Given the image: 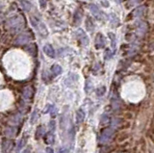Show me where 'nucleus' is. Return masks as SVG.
I'll use <instances>...</instances> for the list:
<instances>
[{
  "label": "nucleus",
  "mask_w": 154,
  "mask_h": 153,
  "mask_svg": "<svg viewBox=\"0 0 154 153\" xmlns=\"http://www.w3.org/2000/svg\"><path fill=\"white\" fill-rule=\"evenodd\" d=\"M91 89H93V83H91L90 79H88L86 81V84H85V92H86V94H90Z\"/></svg>",
  "instance_id": "nucleus-21"
},
{
  "label": "nucleus",
  "mask_w": 154,
  "mask_h": 153,
  "mask_svg": "<svg viewBox=\"0 0 154 153\" xmlns=\"http://www.w3.org/2000/svg\"><path fill=\"white\" fill-rule=\"evenodd\" d=\"M114 55V53L110 50V49H106L105 50V54H104V59L105 60H109L112 58V56Z\"/></svg>",
  "instance_id": "nucleus-30"
},
{
  "label": "nucleus",
  "mask_w": 154,
  "mask_h": 153,
  "mask_svg": "<svg viewBox=\"0 0 154 153\" xmlns=\"http://www.w3.org/2000/svg\"><path fill=\"white\" fill-rule=\"evenodd\" d=\"M45 132V128L44 125H39L37 127V130H36V134H35V139L36 140H40L42 138V136L44 135Z\"/></svg>",
  "instance_id": "nucleus-13"
},
{
  "label": "nucleus",
  "mask_w": 154,
  "mask_h": 153,
  "mask_svg": "<svg viewBox=\"0 0 154 153\" xmlns=\"http://www.w3.org/2000/svg\"><path fill=\"white\" fill-rule=\"evenodd\" d=\"M137 26H138V32L140 33V35H143L146 32V30H147V26L146 24L143 21H140L137 23Z\"/></svg>",
  "instance_id": "nucleus-17"
},
{
  "label": "nucleus",
  "mask_w": 154,
  "mask_h": 153,
  "mask_svg": "<svg viewBox=\"0 0 154 153\" xmlns=\"http://www.w3.org/2000/svg\"><path fill=\"white\" fill-rule=\"evenodd\" d=\"M13 147H14V142L12 140H5L2 142V151L3 153H9L12 151Z\"/></svg>",
  "instance_id": "nucleus-6"
},
{
  "label": "nucleus",
  "mask_w": 154,
  "mask_h": 153,
  "mask_svg": "<svg viewBox=\"0 0 154 153\" xmlns=\"http://www.w3.org/2000/svg\"><path fill=\"white\" fill-rule=\"evenodd\" d=\"M22 153H31V148H26V149H24V150L22 151Z\"/></svg>",
  "instance_id": "nucleus-38"
},
{
  "label": "nucleus",
  "mask_w": 154,
  "mask_h": 153,
  "mask_svg": "<svg viewBox=\"0 0 154 153\" xmlns=\"http://www.w3.org/2000/svg\"><path fill=\"white\" fill-rule=\"evenodd\" d=\"M50 107H51V105H46V108H45V110H44V113L45 114V113H48L49 112V110H50Z\"/></svg>",
  "instance_id": "nucleus-36"
},
{
  "label": "nucleus",
  "mask_w": 154,
  "mask_h": 153,
  "mask_svg": "<svg viewBox=\"0 0 154 153\" xmlns=\"http://www.w3.org/2000/svg\"><path fill=\"white\" fill-rule=\"evenodd\" d=\"M100 122H101V124H106L108 123V122H110V118L108 117L107 115H102V117H101L100 118Z\"/></svg>",
  "instance_id": "nucleus-29"
},
{
  "label": "nucleus",
  "mask_w": 154,
  "mask_h": 153,
  "mask_svg": "<svg viewBox=\"0 0 154 153\" xmlns=\"http://www.w3.org/2000/svg\"><path fill=\"white\" fill-rule=\"evenodd\" d=\"M38 119H39V113H38L37 110H35V111L33 112L32 117H31V123H32V124L36 123Z\"/></svg>",
  "instance_id": "nucleus-24"
},
{
  "label": "nucleus",
  "mask_w": 154,
  "mask_h": 153,
  "mask_svg": "<svg viewBox=\"0 0 154 153\" xmlns=\"http://www.w3.org/2000/svg\"><path fill=\"white\" fill-rule=\"evenodd\" d=\"M90 10L91 12V14H93L97 19H102V13L100 12V10L98 9V7L96 5H94V4H91L90 5Z\"/></svg>",
  "instance_id": "nucleus-9"
},
{
  "label": "nucleus",
  "mask_w": 154,
  "mask_h": 153,
  "mask_svg": "<svg viewBox=\"0 0 154 153\" xmlns=\"http://www.w3.org/2000/svg\"><path fill=\"white\" fill-rule=\"evenodd\" d=\"M32 39V35L29 34V33H22V34L18 35L16 37L15 44L16 45H24V44H28L30 42Z\"/></svg>",
  "instance_id": "nucleus-3"
},
{
  "label": "nucleus",
  "mask_w": 154,
  "mask_h": 153,
  "mask_svg": "<svg viewBox=\"0 0 154 153\" xmlns=\"http://www.w3.org/2000/svg\"><path fill=\"white\" fill-rule=\"evenodd\" d=\"M25 49L30 53V55L34 56V57L36 56V54H37V51H38V48L35 44H28L27 45H26Z\"/></svg>",
  "instance_id": "nucleus-14"
},
{
  "label": "nucleus",
  "mask_w": 154,
  "mask_h": 153,
  "mask_svg": "<svg viewBox=\"0 0 154 153\" xmlns=\"http://www.w3.org/2000/svg\"><path fill=\"white\" fill-rule=\"evenodd\" d=\"M40 4H41V8L44 9L45 6H46V1H40Z\"/></svg>",
  "instance_id": "nucleus-35"
},
{
  "label": "nucleus",
  "mask_w": 154,
  "mask_h": 153,
  "mask_svg": "<svg viewBox=\"0 0 154 153\" xmlns=\"http://www.w3.org/2000/svg\"><path fill=\"white\" fill-rule=\"evenodd\" d=\"M20 5L22 6V9L24 10V11H27L29 12L31 10V2L29 1H20Z\"/></svg>",
  "instance_id": "nucleus-20"
},
{
  "label": "nucleus",
  "mask_w": 154,
  "mask_h": 153,
  "mask_svg": "<svg viewBox=\"0 0 154 153\" xmlns=\"http://www.w3.org/2000/svg\"><path fill=\"white\" fill-rule=\"evenodd\" d=\"M114 132H115V130L112 127L104 129V130L101 132L100 137H99L100 144H102V145L107 144V142H109L111 139H112L113 135H114Z\"/></svg>",
  "instance_id": "nucleus-2"
},
{
  "label": "nucleus",
  "mask_w": 154,
  "mask_h": 153,
  "mask_svg": "<svg viewBox=\"0 0 154 153\" xmlns=\"http://www.w3.org/2000/svg\"><path fill=\"white\" fill-rule=\"evenodd\" d=\"M145 12H146V6H139L134 11V16H137V18H140V16H143L145 15Z\"/></svg>",
  "instance_id": "nucleus-18"
},
{
  "label": "nucleus",
  "mask_w": 154,
  "mask_h": 153,
  "mask_svg": "<svg viewBox=\"0 0 154 153\" xmlns=\"http://www.w3.org/2000/svg\"><path fill=\"white\" fill-rule=\"evenodd\" d=\"M57 113H58V110L57 108L55 107L54 105H51L50 107V110H49V114H50V116L52 118H55L57 116Z\"/></svg>",
  "instance_id": "nucleus-27"
},
{
  "label": "nucleus",
  "mask_w": 154,
  "mask_h": 153,
  "mask_svg": "<svg viewBox=\"0 0 154 153\" xmlns=\"http://www.w3.org/2000/svg\"><path fill=\"white\" fill-rule=\"evenodd\" d=\"M100 4H101V5H103L105 8L109 7V2H108V1H101V2H100Z\"/></svg>",
  "instance_id": "nucleus-33"
},
{
  "label": "nucleus",
  "mask_w": 154,
  "mask_h": 153,
  "mask_svg": "<svg viewBox=\"0 0 154 153\" xmlns=\"http://www.w3.org/2000/svg\"><path fill=\"white\" fill-rule=\"evenodd\" d=\"M59 153H70V151H68V148L62 147V148H60V150H59Z\"/></svg>",
  "instance_id": "nucleus-32"
},
{
  "label": "nucleus",
  "mask_w": 154,
  "mask_h": 153,
  "mask_svg": "<svg viewBox=\"0 0 154 153\" xmlns=\"http://www.w3.org/2000/svg\"><path fill=\"white\" fill-rule=\"evenodd\" d=\"M63 69H62V66L59 65H53L51 66V73L53 74V76H58L60 75Z\"/></svg>",
  "instance_id": "nucleus-15"
},
{
  "label": "nucleus",
  "mask_w": 154,
  "mask_h": 153,
  "mask_svg": "<svg viewBox=\"0 0 154 153\" xmlns=\"http://www.w3.org/2000/svg\"><path fill=\"white\" fill-rule=\"evenodd\" d=\"M26 142H27V138L25 137V136H23L20 140L18 141V145H16V151H20L21 150V148H23L24 147V145H26Z\"/></svg>",
  "instance_id": "nucleus-19"
},
{
  "label": "nucleus",
  "mask_w": 154,
  "mask_h": 153,
  "mask_svg": "<svg viewBox=\"0 0 154 153\" xmlns=\"http://www.w3.org/2000/svg\"><path fill=\"white\" fill-rule=\"evenodd\" d=\"M105 92H106V88L104 87V86L99 87L96 90V95L97 96H102V95H104V94H105Z\"/></svg>",
  "instance_id": "nucleus-28"
},
{
  "label": "nucleus",
  "mask_w": 154,
  "mask_h": 153,
  "mask_svg": "<svg viewBox=\"0 0 154 153\" xmlns=\"http://www.w3.org/2000/svg\"><path fill=\"white\" fill-rule=\"evenodd\" d=\"M107 152H108V150H107V148H106V147L101 148V149H100V151H99V153H107Z\"/></svg>",
  "instance_id": "nucleus-37"
},
{
  "label": "nucleus",
  "mask_w": 154,
  "mask_h": 153,
  "mask_svg": "<svg viewBox=\"0 0 154 153\" xmlns=\"http://www.w3.org/2000/svg\"><path fill=\"white\" fill-rule=\"evenodd\" d=\"M108 36H109V38L111 39V45H112L113 49H115L116 48V35L114 33H109Z\"/></svg>",
  "instance_id": "nucleus-23"
},
{
  "label": "nucleus",
  "mask_w": 154,
  "mask_h": 153,
  "mask_svg": "<svg viewBox=\"0 0 154 153\" xmlns=\"http://www.w3.org/2000/svg\"><path fill=\"white\" fill-rule=\"evenodd\" d=\"M75 118H76V123L77 124H80V123H82V122L84 121V119H85V112H84L83 109H79L76 112V117H75Z\"/></svg>",
  "instance_id": "nucleus-12"
},
{
  "label": "nucleus",
  "mask_w": 154,
  "mask_h": 153,
  "mask_svg": "<svg viewBox=\"0 0 154 153\" xmlns=\"http://www.w3.org/2000/svg\"><path fill=\"white\" fill-rule=\"evenodd\" d=\"M49 129H50L51 132H53L55 130V128H56V122H55L54 121H51L50 122H49Z\"/></svg>",
  "instance_id": "nucleus-31"
},
{
  "label": "nucleus",
  "mask_w": 154,
  "mask_h": 153,
  "mask_svg": "<svg viewBox=\"0 0 154 153\" xmlns=\"http://www.w3.org/2000/svg\"><path fill=\"white\" fill-rule=\"evenodd\" d=\"M25 21L22 16H15V18H12L10 20L8 21V25L11 30H15V31H18V29H22V27L24 26Z\"/></svg>",
  "instance_id": "nucleus-1"
},
{
  "label": "nucleus",
  "mask_w": 154,
  "mask_h": 153,
  "mask_svg": "<svg viewBox=\"0 0 154 153\" xmlns=\"http://www.w3.org/2000/svg\"><path fill=\"white\" fill-rule=\"evenodd\" d=\"M44 142L46 145H53L55 142V134L53 132L49 131L44 136Z\"/></svg>",
  "instance_id": "nucleus-10"
},
{
  "label": "nucleus",
  "mask_w": 154,
  "mask_h": 153,
  "mask_svg": "<svg viewBox=\"0 0 154 153\" xmlns=\"http://www.w3.org/2000/svg\"><path fill=\"white\" fill-rule=\"evenodd\" d=\"M22 95H23V98L25 100H31L34 96V89H33L32 86H27L23 89V92H22Z\"/></svg>",
  "instance_id": "nucleus-4"
},
{
  "label": "nucleus",
  "mask_w": 154,
  "mask_h": 153,
  "mask_svg": "<svg viewBox=\"0 0 154 153\" xmlns=\"http://www.w3.org/2000/svg\"><path fill=\"white\" fill-rule=\"evenodd\" d=\"M94 44H96V49H101L105 46V38L102 34L98 33L96 37V41H94Z\"/></svg>",
  "instance_id": "nucleus-5"
},
{
  "label": "nucleus",
  "mask_w": 154,
  "mask_h": 153,
  "mask_svg": "<svg viewBox=\"0 0 154 153\" xmlns=\"http://www.w3.org/2000/svg\"><path fill=\"white\" fill-rule=\"evenodd\" d=\"M82 18H83V12H82L81 9H77L73 16V24L75 26L79 25L82 21Z\"/></svg>",
  "instance_id": "nucleus-7"
},
{
  "label": "nucleus",
  "mask_w": 154,
  "mask_h": 153,
  "mask_svg": "<svg viewBox=\"0 0 154 153\" xmlns=\"http://www.w3.org/2000/svg\"><path fill=\"white\" fill-rule=\"evenodd\" d=\"M79 36H80V39L82 42L83 45H87L88 44V37L83 31H79Z\"/></svg>",
  "instance_id": "nucleus-22"
},
{
  "label": "nucleus",
  "mask_w": 154,
  "mask_h": 153,
  "mask_svg": "<svg viewBox=\"0 0 154 153\" xmlns=\"http://www.w3.org/2000/svg\"><path fill=\"white\" fill-rule=\"evenodd\" d=\"M31 23H32V25L34 26V27H36V28H38V26H39V24L41 23V21H40V19L39 18H37V16H31Z\"/></svg>",
  "instance_id": "nucleus-26"
},
{
  "label": "nucleus",
  "mask_w": 154,
  "mask_h": 153,
  "mask_svg": "<svg viewBox=\"0 0 154 153\" xmlns=\"http://www.w3.org/2000/svg\"><path fill=\"white\" fill-rule=\"evenodd\" d=\"M16 134H18V130H16V128L15 126L8 127L5 130V135H6V137H8V138H14L16 136Z\"/></svg>",
  "instance_id": "nucleus-11"
},
{
  "label": "nucleus",
  "mask_w": 154,
  "mask_h": 153,
  "mask_svg": "<svg viewBox=\"0 0 154 153\" xmlns=\"http://www.w3.org/2000/svg\"><path fill=\"white\" fill-rule=\"evenodd\" d=\"M45 152H46V153H54V150L51 147H46V149H45Z\"/></svg>",
  "instance_id": "nucleus-34"
},
{
  "label": "nucleus",
  "mask_w": 154,
  "mask_h": 153,
  "mask_svg": "<svg viewBox=\"0 0 154 153\" xmlns=\"http://www.w3.org/2000/svg\"><path fill=\"white\" fill-rule=\"evenodd\" d=\"M86 29L88 30L89 32H93L94 29V23L93 21V19H91V16H88L87 19H86Z\"/></svg>",
  "instance_id": "nucleus-16"
},
{
  "label": "nucleus",
  "mask_w": 154,
  "mask_h": 153,
  "mask_svg": "<svg viewBox=\"0 0 154 153\" xmlns=\"http://www.w3.org/2000/svg\"><path fill=\"white\" fill-rule=\"evenodd\" d=\"M13 121L12 123H14V125L18 124L19 122L21 121V116L20 115H15L14 117L12 118V121Z\"/></svg>",
  "instance_id": "nucleus-25"
},
{
  "label": "nucleus",
  "mask_w": 154,
  "mask_h": 153,
  "mask_svg": "<svg viewBox=\"0 0 154 153\" xmlns=\"http://www.w3.org/2000/svg\"><path fill=\"white\" fill-rule=\"evenodd\" d=\"M44 52L45 53V55L48 56L49 58H55V56H56V53H55L53 46L49 44H45L44 46Z\"/></svg>",
  "instance_id": "nucleus-8"
}]
</instances>
